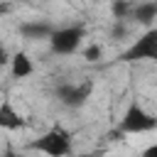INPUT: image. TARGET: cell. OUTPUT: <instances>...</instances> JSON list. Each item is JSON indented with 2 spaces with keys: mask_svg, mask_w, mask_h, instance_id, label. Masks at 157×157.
Masks as SVG:
<instances>
[{
  "mask_svg": "<svg viewBox=\"0 0 157 157\" xmlns=\"http://www.w3.org/2000/svg\"><path fill=\"white\" fill-rule=\"evenodd\" d=\"M71 147H74L71 132L66 128H61V125L49 128L47 132H42L39 137H34L29 142L32 152H39V155H47V157H69Z\"/></svg>",
  "mask_w": 157,
  "mask_h": 157,
  "instance_id": "obj_1",
  "label": "cell"
},
{
  "mask_svg": "<svg viewBox=\"0 0 157 157\" xmlns=\"http://www.w3.org/2000/svg\"><path fill=\"white\" fill-rule=\"evenodd\" d=\"M152 130H157V118L142 103L132 101L118 123V132L120 135H142V132H152Z\"/></svg>",
  "mask_w": 157,
  "mask_h": 157,
  "instance_id": "obj_2",
  "label": "cell"
},
{
  "mask_svg": "<svg viewBox=\"0 0 157 157\" xmlns=\"http://www.w3.org/2000/svg\"><path fill=\"white\" fill-rule=\"evenodd\" d=\"M83 37H86V27H81V25H69V27L54 29L47 42H49L52 54H56V56H69V54L78 52Z\"/></svg>",
  "mask_w": 157,
  "mask_h": 157,
  "instance_id": "obj_3",
  "label": "cell"
},
{
  "mask_svg": "<svg viewBox=\"0 0 157 157\" xmlns=\"http://www.w3.org/2000/svg\"><path fill=\"white\" fill-rule=\"evenodd\" d=\"M118 61H157V27L145 29L118 56Z\"/></svg>",
  "mask_w": 157,
  "mask_h": 157,
  "instance_id": "obj_4",
  "label": "cell"
},
{
  "mask_svg": "<svg viewBox=\"0 0 157 157\" xmlns=\"http://www.w3.org/2000/svg\"><path fill=\"white\" fill-rule=\"evenodd\" d=\"M93 93V81H78V83H61L56 88V98L66 108H81Z\"/></svg>",
  "mask_w": 157,
  "mask_h": 157,
  "instance_id": "obj_5",
  "label": "cell"
},
{
  "mask_svg": "<svg viewBox=\"0 0 157 157\" xmlns=\"http://www.w3.org/2000/svg\"><path fill=\"white\" fill-rule=\"evenodd\" d=\"M22 128H25V118H22V113L12 105L10 98H2V101H0V130H10V132H15V130H22Z\"/></svg>",
  "mask_w": 157,
  "mask_h": 157,
  "instance_id": "obj_6",
  "label": "cell"
},
{
  "mask_svg": "<svg viewBox=\"0 0 157 157\" xmlns=\"http://www.w3.org/2000/svg\"><path fill=\"white\" fill-rule=\"evenodd\" d=\"M128 20H132L137 25H152L157 20V0H142V2L132 5Z\"/></svg>",
  "mask_w": 157,
  "mask_h": 157,
  "instance_id": "obj_7",
  "label": "cell"
},
{
  "mask_svg": "<svg viewBox=\"0 0 157 157\" xmlns=\"http://www.w3.org/2000/svg\"><path fill=\"white\" fill-rule=\"evenodd\" d=\"M54 32V27L49 22H39V20H29L20 25V34L25 39H49Z\"/></svg>",
  "mask_w": 157,
  "mask_h": 157,
  "instance_id": "obj_8",
  "label": "cell"
},
{
  "mask_svg": "<svg viewBox=\"0 0 157 157\" xmlns=\"http://www.w3.org/2000/svg\"><path fill=\"white\" fill-rule=\"evenodd\" d=\"M32 71H34L32 59L25 52H15L12 59H10V74H12V78H27V76H32Z\"/></svg>",
  "mask_w": 157,
  "mask_h": 157,
  "instance_id": "obj_9",
  "label": "cell"
},
{
  "mask_svg": "<svg viewBox=\"0 0 157 157\" xmlns=\"http://www.w3.org/2000/svg\"><path fill=\"white\" fill-rule=\"evenodd\" d=\"M130 10H132V2H128V0H113L110 2V12H113V17L115 20H128L130 17Z\"/></svg>",
  "mask_w": 157,
  "mask_h": 157,
  "instance_id": "obj_10",
  "label": "cell"
},
{
  "mask_svg": "<svg viewBox=\"0 0 157 157\" xmlns=\"http://www.w3.org/2000/svg\"><path fill=\"white\" fill-rule=\"evenodd\" d=\"M103 56V47L101 44H88L86 49H83V59L86 61H98Z\"/></svg>",
  "mask_w": 157,
  "mask_h": 157,
  "instance_id": "obj_11",
  "label": "cell"
},
{
  "mask_svg": "<svg viewBox=\"0 0 157 157\" xmlns=\"http://www.w3.org/2000/svg\"><path fill=\"white\" fill-rule=\"evenodd\" d=\"M125 34H128L125 22H123V20H115V25H113V29H110V37H113V39H123Z\"/></svg>",
  "mask_w": 157,
  "mask_h": 157,
  "instance_id": "obj_12",
  "label": "cell"
},
{
  "mask_svg": "<svg viewBox=\"0 0 157 157\" xmlns=\"http://www.w3.org/2000/svg\"><path fill=\"white\" fill-rule=\"evenodd\" d=\"M10 59H12V54H10V52H7V49L0 44V69H2L5 64H10Z\"/></svg>",
  "mask_w": 157,
  "mask_h": 157,
  "instance_id": "obj_13",
  "label": "cell"
},
{
  "mask_svg": "<svg viewBox=\"0 0 157 157\" xmlns=\"http://www.w3.org/2000/svg\"><path fill=\"white\" fill-rule=\"evenodd\" d=\"M140 157H157V145H150V147H145Z\"/></svg>",
  "mask_w": 157,
  "mask_h": 157,
  "instance_id": "obj_14",
  "label": "cell"
},
{
  "mask_svg": "<svg viewBox=\"0 0 157 157\" xmlns=\"http://www.w3.org/2000/svg\"><path fill=\"white\" fill-rule=\"evenodd\" d=\"M2 157H25V155H20V152H12V150H7Z\"/></svg>",
  "mask_w": 157,
  "mask_h": 157,
  "instance_id": "obj_15",
  "label": "cell"
},
{
  "mask_svg": "<svg viewBox=\"0 0 157 157\" xmlns=\"http://www.w3.org/2000/svg\"><path fill=\"white\" fill-rule=\"evenodd\" d=\"M5 10H7V7H5V5H0V12H5Z\"/></svg>",
  "mask_w": 157,
  "mask_h": 157,
  "instance_id": "obj_16",
  "label": "cell"
}]
</instances>
